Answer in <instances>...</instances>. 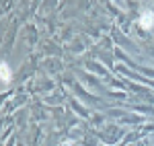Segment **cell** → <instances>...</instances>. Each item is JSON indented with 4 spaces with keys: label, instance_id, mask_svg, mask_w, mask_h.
I'll return each mask as SVG.
<instances>
[{
    "label": "cell",
    "instance_id": "obj_1",
    "mask_svg": "<svg viewBox=\"0 0 154 146\" xmlns=\"http://www.w3.org/2000/svg\"><path fill=\"white\" fill-rule=\"evenodd\" d=\"M138 23H140V27H142V29L150 31V29L154 27V12L152 11H144L142 14H140V21H138Z\"/></svg>",
    "mask_w": 154,
    "mask_h": 146
},
{
    "label": "cell",
    "instance_id": "obj_2",
    "mask_svg": "<svg viewBox=\"0 0 154 146\" xmlns=\"http://www.w3.org/2000/svg\"><path fill=\"white\" fill-rule=\"evenodd\" d=\"M11 80V68H8V64L6 62H2V82L6 85Z\"/></svg>",
    "mask_w": 154,
    "mask_h": 146
},
{
    "label": "cell",
    "instance_id": "obj_3",
    "mask_svg": "<svg viewBox=\"0 0 154 146\" xmlns=\"http://www.w3.org/2000/svg\"><path fill=\"white\" fill-rule=\"evenodd\" d=\"M66 146H70V144H66Z\"/></svg>",
    "mask_w": 154,
    "mask_h": 146
}]
</instances>
